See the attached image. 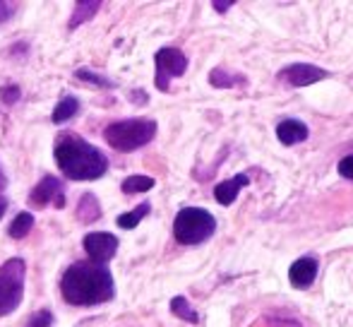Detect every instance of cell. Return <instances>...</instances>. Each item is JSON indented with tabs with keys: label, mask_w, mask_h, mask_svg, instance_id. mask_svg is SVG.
<instances>
[{
	"label": "cell",
	"mask_w": 353,
	"mask_h": 327,
	"mask_svg": "<svg viewBox=\"0 0 353 327\" xmlns=\"http://www.w3.org/2000/svg\"><path fill=\"white\" fill-rule=\"evenodd\" d=\"M171 313L178 315L181 320H185V323H192V325L200 323V315H197V310L192 308L185 296H176V299L171 301Z\"/></svg>",
	"instance_id": "cell-17"
},
{
	"label": "cell",
	"mask_w": 353,
	"mask_h": 327,
	"mask_svg": "<svg viewBox=\"0 0 353 327\" xmlns=\"http://www.w3.org/2000/svg\"><path fill=\"white\" fill-rule=\"evenodd\" d=\"M276 140H279L283 147H293V145H298V142H305L307 126L303 121H296V118H283L279 126H276Z\"/></svg>",
	"instance_id": "cell-12"
},
{
	"label": "cell",
	"mask_w": 353,
	"mask_h": 327,
	"mask_svg": "<svg viewBox=\"0 0 353 327\" xmlns=\"http://www.w3.org/2000/svg\"><path fill=\"white\" fill-rule=\"evenodd\" d=\"M154 66H157V75H154V82H157V89L161 92H168L171 89V82L176 77H183L188 70V56L178 48H161L154 56Z\"/></svg>",
	"instance_id": "cell-6"
},
{
	"label": "cell",
	"mask_w": 353,
	"mask_h": 327,
	"mask_svg": "<svg viewBox=\"0 0 353 327\" xmlns=\"http://www.w3.org/2000/svg\"><path fill=\"white\" fill-rule=\"evenodd\" d=\"M216 231V217L202 207H183L173 219V239L183 246H200Z\"/></svg>",
	"instance_id": "cell-4"
},
{
	"label": "cell",
	"mask_w": 353,
	"mask_h": 327,
	"mask_svg": "<svg viewBox=\"0 0 353 327\" xmlns=\"http://www.w3.org/2000/svg\"><path fill=\"white\" fill-rule=\"evenodd\" d=\"M53 325V313L51 310H37L32 318L27 320L24 327H51Z\"/></svg>",
	"instance_id": "cell-22"
},
{
	"label": "cell",
	"mask_w": 353,
	"mask_h": 327,
	"mask_svg": "<svg viewBox=\"0 0 353 327\" xmlns=\"http://www.w3.org/2000/svg\"><path fill=\"white\" fill-rule=\"evenodd\" d=\"M61 294L72 306H99L116 296V284L106 265L74 262L63 275Z\"/></svg>",
	"instance_id": "cell-1"
},
{
	"label": "cell",
	"mask_w": 353,
	"mask_h": 327,
	"mask_svg": "<svg viewBox=\"0 0 353 327\" xmlns=\"http://www.w3.org/2000/svg\"><path fill=\"white\" fill-rule=\"evenodd\" d=\"M77 217L82 221H87V224H92L94 219H99V217H101V207H99V200L92 195V192H87V195L79 200Z\"/></svg>",
	"instance_id": "cell-18"
},
{
	"label": "cell",
	"mask_w": 353,
	"mask_h": 327,
	"mask_svg": "<svg viewBox=\"0 0 353 327\" xmlns=\"http://www.w3.org/2000/svg\"><path fill=\"white\" fill-rule=\"evenodd\" d=\"M74 77H77V80H84V82L97 84V87H111V80H106L103 75H97V72L87 70V68H82V70L74 72Z\"/></svg>",
	"instance_id": "cell-21"
},
{
	"label": "cell",
	"mask_w": 353,
	"mask_h": 327,
	"mask_svg": "<svg viewBox=\"0 0 353 327\" xmlns=\"http://www.w3.org/2000/svg\"><path fill=\"white\" fill-rule=\"evenodd\" d=\"M19 94H22V89H19L17 84H10V87L0 89V99H3L5 103H14L19 99Z\"/></svg>",
	"instance_id": "cell-24"
},
{
	"label": "cell",
	"mask_w": 353,
	"mask_h": 327,
	"mask_svg": "<svg viewBox=\"0 0 353 327\" xmlns=\"http://www.w3.org/2000/svg\"><path fill=\"white\" fill-rule=\"evenodd\" d=\"M157 186V181H154L152 176H130L123 181V192L125 195H137V192H147L152 190V188Z\"/></svg>",
	"instance_id": "cell-19"
},
{
	"label": "cell",
	"mask_w": 353,
	"mask_h": 327,
	"mask_svg": "<svg viewBox=\"0 0 353 327\" xmlns=\"http://www.w3.org/2000/svg\"><path fill=\"white\" fill-rule=\"evenodd\" d=\"M5 210H8V202H5V200H0V219H3Z\"/></svg>",
	"instance_id": "cell-28"
},
{
	"label": "cell",
	"mask_w": 353,
	"mask_h": 327,
	"mask_svg": "<svg viewBox=\"0 0 353 327\" xmlns=\"http://www.w3.org/2000/svg\"><path fill=\"white\" fill-rule=\"evenodd\" d=\"M317 272H320V262L315 257H298L288 267V281H291L293 289H310L312 281L317 279Z\"/></svg>",
	"instance_id": "cell-10"
},
{
	"label": "cell",
	"mask_w": 353,
	"mask_h": 327,
	"mask_svg": "<svg viewBox=\"0 0 353 327\" xmlns=\"http://www.w3.org/2000/svg\"><path fill=\"white\" fill-rule=\"evenodd\" d=\"M5 183H8V181H5V173H3V168H0V192L5 190Z\"/></svg>",
	"instance_id": "cell-27"
},
{
	"label": "cell",
	"mask_w": 353,
	"mask_h": 327,
	"mask_svg": "<svg viewBox=\"0 0 353 327\" xmlns=\"http://www.w3.org/2000/svg\"><path fill=\"white\" fill-rule=\"evenodd\" d=\"M233 5H236V3H233V0H223V3H221V0H214L212 8L216 10V12H226V10H231Z\"/></svg>",
	"instance_id": "cell-25"
},
{
	"label": "cell",
	"mask_w": 353,
	"mask_h": 327,
	"mask_svg": "<svg viewBox=\"0 0 353 327\" xmlns=\"http://www.w3.org/2000/svg\"><path fill=\"white\" fill-rule=\"evenodd\" d=\"M103 137L113 150L135 152L157 137V121H152V118H125V121L111 123L103 130Z\"/></svg>",
	"instance_id": "cell-3"
},
{
	"label": "cell",
	"mask_w": 353,
	"mask_h": 327,
	"mask_svg": "<svg viewBox=\"0 0 353 327\" xmlns=\"http://www.w3.org/2000/svg\"><path fill=\"white\" fill-rule=\"evenodd\" d=\"M56 161L65 178L70 181H97L106 173L108 159L103 152H99L94 145H89L84 137L63 132L56 142Z\"/></svg>",
	"instance_id": "cell-2"
},
{
	"label": "cell",
	"mask_w": 353,
	"mask_h": 327,
	"mask_svg": "<svg viewBox=\"0 0 353 327\" xmlns=\"http://www.w3.org/2000/svg\"><path fill=\"white\" fill-rule=\"evenodd\" d=\"M32 226H34V215L19 212L12 219V224H10V236H12V239H24V236L32 231Z\"/></svg>",
	"instance_id": "cell-20"
},
{
	"label": "cell",
	"mask_w": 353,
	"mask_h": 327,
	"mask_svg": "<svg viewBox=\"0 0 353 327\" xmlns=\"http://www.w3.org/2000/svg\"><path fill=\"white\" fill-rule=\"evenodd\" d=\"M24 272H27V265L22 257H12L0 267V318L12 313L22 301Z\"/></svg>",
	"instance_id": "cell-5"
},
{
	"label": "cell",
	"mask_w": 353,
	"mask_h": 327,
	"mask_svg": "<svg viewBox=\"0 0 353 327\" xmlns=\"http://www.w3.org/2000/svg\"><path fill=\"white\" fill-rule=\"evenodd\" d=\"M99 10H101V3H99V0H79V3L74 5V12L70 17V29L84 24L87 19H92Z\"/></svg>",
	"instance_id": "cell-13"
},
{
	"label": "cell",
	"mask_w": 353,
	"mask_h": 327,
	"mask_svg": "<svg viewBox=\"0 0 353 327\" xmlns=\"http://www.w3.org/2000/svg\"><path fill=\"white\" fill-rule=\"evenodd\" d=\"M270 327H301L296 320H279V318H272L270 320Z\"/></svg>",
	"instance_id": "cell-26"
},
{
	"label": "cell",
	"mask_w": 353,
	"mask_h": 327,
	"mask_svg": "<svg viewBox=\"0 0 353 327\" xmlns=\"http://www.w3.org/2000/svg\"><path fill=\"white\" fill-rule=\"evenodd\" d=\"M330 72L325 68H317L312 63H293V66H286L283 70H279L276 80L288 84V87H310V84L325 80Z\"/></svg>",
	"instance_id": "cell-7"
},
{
	"label": "cell",
	"mask_w": 353,
	"mask_h": 327,
	"mask_svg": "<svg viewBox=\"0 0 353 327\" xmlns=\"http://www.w3.org/2000/svg\"><path fill=\"white\" fill-rule=\"evenodd\" d=\"M336 171H339L341 178H349V181H353V155L339 159V164H336Z\"/></svg>",
	"instance_id": "cell-23"
},
{
	"label": "cell",
	"mask_w": 353,
	"mask_h": 327,
	"mask_svg": "<svg viewBox=\"0 0 353 327\" xmlns=\"http://www.w3.org/2000/svg\"><path fill=\"white\" fill-rule=\"evenodd\" d=\"M84 252L89 255V260L97 265H106L113 255L118 252V239L108 231H94V234L84 236Z\"/></svg>",
	"instance_id": "cell-9"
},
{
	"label": "cell",
	"mask_w": 353,
	"mask_h": 327,
	"mask_svg": "<svg viewBox=\"0 0 353 327\" xmlns=\"http://www.w3.org/2000/svg\"><path fill=\"white\" fill-rule=\"evenodd\" d=\"M29 205L41 210L46 205H53L58 210L65 207V192H63V183L58 181L56 176H43L41 181L37 183V188L29 195Z\"/></svg>",
	"instance_id": "cell-8"
},
{
	"label": "cell",
	"mask_w": 353,
	"mask_h": 327,
	"mask_svg": "<svg viewBox=\"0 0 353 327\" xmlns=\"http://www.w3.org/2000/svg\"><path fill=\"white\" fill-rule=\"evenodd\" d=\"M248 80L243 75H231L228 70H223V68H214L210 72V84L216 89H231L236 87V84H245Z\"/></svg>",
	"instance_id": "cell-16"
},
{
	"label": "cell",
	"mask_w": 353,
	"mask_h": 327,
	"mask_svg": "<svg viewBox=\"0 0 353 327\" xmlns=\"http://www.w3.org/2000/svg\"><path fill=\"white\" fill-rule=\"evenodd\" d=\"M245 186H250V178L245 176V173H238V176L228 178V181H221L219 186H214V197H216L219 205L228 207L236 202L238 192L243 190Z\"/></svg>",
	"instance_id": "cell-11"
},
{
	"label": "cell",
	"mask_w": 353,
	"mask_h": 327,
	"mask_svg": "<svg viewBox=\"0 0 353 327\" xmlns=\"http://www.w3.org/2000/svg\"><path fill=\"white\" fill-rule=\"evenodd\" d=\"M77 111H79V101L74 97H65V99H61L58 101V106L53 108V123L56 126H61V123H68L70 118L77 116Z\"/></svg>",
	"instance_id": "cell-14"
},
{
	"label": "cell",
	"mask_w": 353,
	"mask_h": 327,
	"mask_svg": "<svg viewBox=\"0 0 353 327\" xmlns=\"http://www.w3.org/2000/svg\"><path fill=\"white\" fill-rule=\"evenodd\" d=\"M149 212H152V202H142V205H137L135 210H130V212H125V215L118 217L116 224L121 226V229H135Z\"/></svg>",
	"instance_id": "cell-15"
},
{
	"label": "cell",
	"mask_w": 353,
	"mask_h": 327,
	"mask_svg": "<svg viewBox=\"0 0 353 327\" xmlns=\"http://www.w3.org/2000/svg\"><path fill=\"white\" fill-rule=\"evenodd\" d=\"M3 8H5V5H3V3H0V10H3ZM0 19H3V14H0Z\"/></svg>",
	"instance_id": "cell-29"
}]
</instances>
